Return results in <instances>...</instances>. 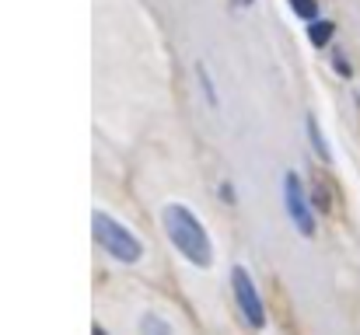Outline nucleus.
Wrapping results in <instances>:
<instances>
[{"mask_svg": "<svg viewBox=\"0 0 360 335\" xmlns=\"http://www.w3.org/2000/svg\"><path fill=\"white\" fill-rule=\"evenodd\" d=\"M91 335H106V332H101V328H98V325H94V328H91Z\"/></svg>", "mask_w": 360, "mask_h": 335, "instance_id": "nucleus-9", "label": "nucleus"}, {"mask_svg": "<svg viewBox=\"0 0 360 335\" xmlns=\"http://www.w3.org/2000/svg\"><path fill=\"white\" fill-rule=\"evenodd\" d=\"M241 4H252V0H241Z\"/></svg>", "mask_w": 360, "mask_h": 335, "instance_id": "nucleus-10", "label": "nucleus"}, {"mask_svg": "<svg viewBox=\"0 0 360 335\" xmlns=\"http://www.w3.org/2000/svg\"><path fill=\"white\" fill-rule=\"evenodd\" d=\"M283 210H287V220L297 227L301 238H312V234H315L312 199H308V189H304V182H301L297 172H287V175H283Z\"/></svg>", "mask_w": 360, "mask_h": 335, "instance_id": "nucleus-4", "label": "nucleus"}, {"mask_svg": "<svg viewBox=\"0 0 360 335\" xmlns=\"http://www.w3.org/2000/svg\"><path fill=\"white\" fill-rule=\"evenodd\" d=\"M161 231H165L168 245L186 262H192L196 269H210L214 265V241H210L207 227H203V220L186 203H168L161 210Z\"/></svg>", "mask_w": 360, "mask_h": 335, "instance_id": "nucleus-1", "label": "nucleus"}, {"mask_svg": "<svg viewBox=\"0 0 360 335\" xmlns=\"http://www.w3.org/2000/svg\"><path fill=\"white\" fill-rule=\"evenodd\" d=\"M140 335H172V325L158 314H143L140 318Z\"/></svg>", "mask_w": 360, "mask_h": 335, "instance_id": "nucleus-6", "label": "nucleus"}, {"mask_svg": "<svg viewBox=\"0 0 360 335\" xmlns=\"http://www.w3.org/2000/svg\"><path fill=\"white\" fill-rule=\"evenodd\" d=\"M329 35H332V21H312V28H308V39H312L315 45H326L329 42Z\"/></svg>", "mask_w": 360, "mask_h": 335, "instance_id": "nucleus-7", "label": "nucleus"}, {"mask_svg": "<svg viewBox=\"0 0 360 335\" xmlns=\"http://www.w3.org/2000/svg\"><path fill=\"white\" fill-rule=\"evenodd\" d=\"M91 238H94V245L106 252L109 258H116V262H123V265H137V262L143 258L140 238L126 227L123 220H116V216L106 213V210H94V213H91Z\"/></svg>", "mask_w": 360, "mask_h": 335, "instance_id": "nucleus-2", "label": "nucleus"}, {"mask_svg": "<svg viewBox=\"0 0 360 335\" xmlns=\"http://www.w3.org/2000/svg\"><path fill=\"white\" fill-rule=\"evenodd\" d=\"M290 8H294L301 18H308V21H315V14H319V4H315V0H290Z\"/></svg>", "mask_w": 360, "mask_h": 335, "instance_id": "nucleus-8", "label": "nucleus"}, {"mask_svg": "<svg viewBox=\"0 0 360 335\" xmlns=\"http://www.w3.org/2000/svg\"><path fill=\"white\" fill-rule=\"evenodd\" d=\"M308 140H312V150H315L322 161H332V154H329V147H326V140H322V130H319L315 116H308Z\"/></svg>", "mask_w": 360, "mask_h": 335, "instance_id": "nucleus-5", "label": "nucleus"}, {"mask_svg": "<svg viewBox=\"0 0 360 335\" xmlns=\"http://www.w3.org/2000/svg\"><path fill=\"white\" fill-rule=\"evenodd\" d=\"M231 294H234V304L245 318L248 328L263 332L266 328V307H263V297H259V287H255V279L245 265H234L231 269Z\"/></svg>", "mask_w": 360, "mask_h": 335, "instance_id": "nucleus-3", "label": "nucleus"}]
</instances>
